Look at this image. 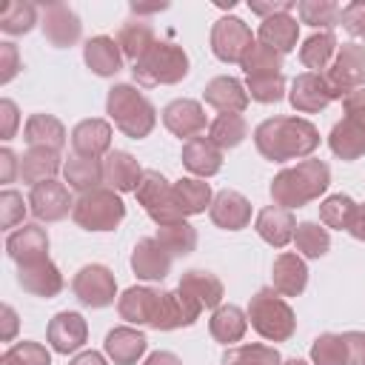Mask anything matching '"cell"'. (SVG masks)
<instances>
[{"instance_id":"54","label":"cell","mask_w":365,"mask_h":365,"mask_svg":"<svg viewBox=\"0 0 365 365\" xmlns=\"http://www.w3.org/2000/svg\"><path fill=\"white\" fill-rule=\"evenodd\" d=\"M17 128H20V111H17V103L9 100V97H3V100H0V140H6V143L14 140Z\"/></svg>"},{"instance_id":"30","label":"cell","mask_w":365,"mask_h":365,"mask_svg":"<svg viewBox=\"0 0 365 365\" xmlns=\"http://www.w3.org/2000/svg\"><path fill=\"white\" fill-rule=\"evenodd\" d=\"M180 291H185L202 311L205 308H220L222 305V297H225V288H222V279L205 268H188L182 277H180Z\"/></svg>"},{"instance_id":"42","label":"cell","mask_w":365,"mask_h":365,"mask_svg":"<svg viewBox=\"0 0 365 365\" xmlns=\"http://www.w3.org/2000/svg\"><path fill=\"white\" fill-rule=\"evenodd\" d=\"M297 14H299V23L319 31H334L342 23V9L331 0H299Z\"/></svg>"},{"instance_id":"41","label":"cell","mask_w":365,"mask_h":365,"mask_svg":"<svg viewBox=\"0 0 365 365\" xmlns=\"http://www.w3.org/2000/svg\"><path fill=\"white\" fill-rule=\"evenodd\" d=\"M245 137H248V123L242 114H217L208 123V140L222 151L237 148Z\"/></svg>"},{"instance_id":"29","label":"cell","mask_w":365,"mask_h":365,"mask_svg":"<svg viewBox=\"0 0 365 365\" xmlns=\"http://www.w3.org/2000/svg\"><path fill=\"white\" fill-rule=\"evenodd\" d=\"M103 174H106V185L117 194H125V191H137L140 180H143V168L137 163L134 154L128 151H108L106 160H103Z\"/></svg>"},{"instance_id":"15","label":"cell","mask_w":365,"mask_h":365,"mask_svg":"<svg viewBox=\"0 0 365 365\" xmlns=\"http://www.w3.org/2000/svg\"><path fill=\"white\" fill-rule=\"evenodd\" d=\"M6 254L20 265H34L48 259V234L40 222H23L6 237Z\"/></svg>"},{"instance_id":"9","label":"cell","mask_w":365,"mask_h":365,"mask_svg":"<svg viewBox=\"0 0 365 365\" xmlns=\"http://www.w3.org/2000/svg\"><path fill=\"white\" fill-rule=\"evenodd\" d=\"M336 100H342L345 94L365 88V43H342L334 63L325 71Z\"/></svg>"},{"instance_id":"11","label":"cell","mask_w":365,"mask_h":365,"mask_svg":"<svg viewBox=\"0 0 365 365\" xmlns=\"http://www.w3.org/2000/svg\"><path fill=\"white\" fill-rule=\"evenodd\" d=\"M29 211L34 214L37 222H60L74 211V200L66 182L60 180H46L31 185L29 191Z\"/></svg>"},{"instance_id":"14","label":"cell","mask_w":365,"mask_h":365,"mask_svg":"<svg viewBox=\"0 0 365 365\" xmlns=\"http://www.w3.org/2000/svg\"><path fill=\"white\" fill-rule=\"evenodd\" d=\"M160 117H163V125L174 134V137H180V140H194V137H200L202 131H205V108H202V103L200 100H191V97H177V100H171L163 111H160Z\"/></svg>"},{"instance_id":"49","label":"cell","mask_w":365,"mask_h":365,"mask_svg":"<svg viewBox=\"0 0 365 365\" xmlns=\"http://www.w3.org/2000/svg\"><path fill=\"white\" fill-rule=\"evenodd\" d=\"M0 365H51V354L46 345L23 339L6 348V354L0 356Z\"/></svg>"},{"instance_id":"47","label":"cell","mask_w":365,"mask_h":365,"mask_svg":"<svg viewBox=\"0 0 365 365\" xmlns=\"http://www.w3.org/2000/svg\"><path fill=\"white\" fill-rule=\"evenodd\" d=\"M356 202L348 194H331L319 202V222L325 228H336V231H348L351 220H354Z\"/></svg>"},{"instance_id":"36","label":"cell","mask_w":365,"mask_h":365,"mask_svg":"<svg viewBox=\"0 0 365 365\" xmlns=\"http://www.w3.org/2000/svg\"><path fill=\"white\" fill-rule=\"evenodd\" d=\"M336 51H339V43H336V34H334V31H314V34L305 37L302 46H299V63H302L308 71L325 74L328 66L334 63Z\"/></svg>"},{"instance_id":"52","label":"cell","mask_w":365,"mask_h":365,"mask_svg":"<svg viewBox=\"0 0 365 365\" xmlns=\"http://www.w3.org/2000/svg\"><path fill=\"white\" fill-rule=\"evenodd\" d=\"M351 37H365V0H354L342 6V23H339Z\"/></svg>"},{"instance_id":"38","label":"cell","mask_w":365,"mask_h":365,"mask_svg":"<svg viewBox=\"0 0 365 365\" xmlns=\"http://www.w3.org/2000/svg\"><path fill=\"white\" fill-rule=\"evenodd\" d=\"M174 200L182 211V217H194V214H205V208H211L214 194L211 185L200 177H180L174 182Z\"/></svg>"},{"instance_id":"16","label":"cell","mask_w":365,"mask_h":365,"mask_svg":"<svg viewBox=\"0 0 365 365\" xmlns=\"http://www.w3.org/2000/svg\"><path fill=\"white\" fill-rule=\"evenodd\" d=\"M46 339L54 354H63V356L77 354L88 339V322L77 311H60L51 317L46 328Z\"/></svg>"},{"instance_id":"48","label":"cell","mask_w":365,"mask_h":365,"mask_svg":"<svg viewBox=\"0 0 365 365\" xmlns=\"http://www.w3.org/2000/svg\"><path fill=\"white\" fill-rule=\"evenodd\" d=\"M311 365H348V348H345V339L342 334H319L314 342H311Z\"/></svg>"},{"instance_id":"12","label":"cell","mask_w":365,"mask_h":365,"mask_svg":"<svg viewBox=\"0 0 365 365\" xmlns=\"http://www.w3.org/2000/svg\"><path fill=\"white\" fill-rule=\"evenodd\" d=\"M336 100L331 83L325 74L317 71H302L291 80V91H288V103L294 106V111L299 114H317L322 108H328Z\"/></svg>"},{"instance_id":"20","label":"cell","mask_w":365,"mask_h":365,"mask_svg":"<svg viewBox=\"0 0 365 365\" xmlns=\"http://www.w3.org/2000/svg\"><path fill=\"white\" fill-rule=\"evenodd\" d=\"M171 259L174 257L154 237H143V240H137V245L131 251V271L137 274V279L163 282L171 271Z\"/></svg>"},{"instance_id":"64","label":"cell","mask_w":365,"mask_h":365,"mask_svg":"<svg viewBox=\"0 0 365 365\" xmlns=\"http://www.w3.org/2000/svg\"><path fill=\"white\" fill-rule=\"evenodd\" d=\"M362 40H365V37H362Z\"/></svg>"},{"instance_id":"45","label":"cell","mask_w":365,"mask_h":365,"mask_svg":"<svg viewBox=\"0 0 365 365\" xmlns=\"http://www.w3.org/2000/svg\"><path fill=\"white\" fill-rule=\"evenodd\" d=\"M285 359L274 345L262 342H248V345H234L222 354V365H282Z\"/></svg>"},{"instance_id":"24","label":"cell","mask_w":365,"mask_h":365,"mask_svg":"<svg viewBox=\"0 0 365 365\" xmlns=\"http://www.w3.org/2000/svg\"><path fill=\"white\" fill-rule=\"evenodd\" d=\"M202 100L211 108H217L220 114H242L251 103L245 86L237 77H228V74H220V77L208 80L205 91H202Z\"/></svg>"},{"instance_id":"39","label":"cell","mask_w":365,"mask_h":365,"mask_svg":"<svg viewBox=\"0 0 365 365\" xmlns=\"http://www.w3.org/2000/svg\"><path fill=\"white\" fill-rule=\"evenodd\" d=\"M157 43V37H154V29H151V23H145V20H125L123 26H120V31H117V46H120V51H123V57H128V60H140L151 46Z\"/></svg>"},{"instance_id":"28","label":"cell","mask_w":365,"mask_h":365,"mask_svg":"<svg viewBox=\"0 0 365 365\" xmlns=\"http://www.w3.org/2000/svg\"><path fill=\"white\" fill-rule=\"evenodd\" d=\"M83 63L97 77H114L123 68V51L117 46V37H108V34L88 37L83 46Z\"/></svg>"},{"instance_id":"31","label":"cell","mask_w":365,"mask_h":365,"mask_svg":"<svg viewBox=\"0 0 365 365\" xmlns=\"http://www.w3.org/2000/svg\"><path fill=\"white\" fill-rule=\"evenodd\" d=\"M297 40H299V23L297 17L288 11V14H274V17H265L257 29V43L279 51V54H288L297 48Z\"/></svg>"},{"instance_id":"59","label":"cell","mask_w":365,"mask_h":365,"mask_svg":"<svg viewBox=\"0 0 365 365\" xmlns=\"http://www.w3.org/2000/svg\"><path fill=\"white\" fill-rule=\"evenodd\" d=\"M342 108H345V114H365V88H356V91L345 94Z\"/></svg>"},{"instance_id":"40","label":"cell","mask_w":365,"mask_h":365,"mask_svg":"<svg viewBox=\"0 0 365 365\" xmlns=\"http://www.w3.org/2000/svg\"><path fill=\"white\" fill-rule=\"evenodd\" d=\"M294 245H297V254L302 259H319L331 248V234H328V228L322 222L305 220V222H297Z\"/></svg>"},{"instance_id":"19","label":"cell","mask_w":365,"mask_h":365,"mask_svg":"<svg viewBox=\"0 0 365 365\" xmlns=\"http://www.w3.org/2000/svg\"><path fill=\"white\" fill-rule=\"evenodd\" d=\"M111 137H114V128L108 120L103 117H88V120H80L68 140H71V148L77 157H106L111 151Z\"/></svg>"},{"instance_id":"26","label":"cell","mask_w":365,"mask_h":365,"mask_svg":"<svg viewBox=\"0 0 365 365\" xmlns=\"http://www.w3.org/2000/svg\"><path fill=\"white\" fill-rule=\"evenodd\" d=\"M254 228L259 234L262 242H268L271 248H285L288 242H294V231H297V220L288 208H279V205H265L257 220H254Z\"/></svg>"},{"instance_id":"44","label":"cell","mask_w":365,"mask_h":365,"mask_svg":"<svg viewBox=\"0 0 365 365\" xmlns=\"http://www.w3.org/2000/svg\"><path fill=\"white\" fill-rule=\"evenodd\" d=\"M37 6L29 0H11L3 6L0 11V31L17 37V34H29L37 26Z\"/></svg>"},{"instance_id":"22","label":"cell","mask_w":365,"mask_h":365,"mask_svg":"<svg viewBox=\"0 0 365 365\" xmlns=\"http://www.w3.org/2000/svg\"><path fill=\"white\" fill-rule=\"evenodd\" d=\"M328 148L334 157L351 163L365 154V114H345L328 134Z\"/></svg>"},{"instance_id":"33","label":"cell","mask_w":365,"mask_h":365,"mask_svg":"<svg viewBox=\"0 0 365 365\" xmlns=\"http://www.w3.org/2000/svg\"><path fill=\"white\" fill-rule=\"evenodd\" d=\"M23 140L29 143V148H51L60 151L68 140L66 125L54 117V114H31L23 125Z\"/></svg>"},{"instance_id":"51","label":"cell","mask_w":365,"mask_h":365,"mask_svg":"<svg viewBox=\"0 0 365 365\" xmlns=\"http://www.w3.org/2000/svg\"><path fill=\"white\" fill-rule=\"evenodd\" d=\"M26 211H29V200H23L20 191H14V188H3L0 191V225L3 228L23 225Z\"/></svg>"},{"instance_id":"7","label":"cell","mask_w":365,"mask_h":365,"mask_svg":"<svg viewBox=\"0 0 365 365\" xmlns=\"http://www.w3.org/2000/svg\"><path fill=\"white\" fill-rule=\"evenodd\" d=\"M134 194H137V202L145 208V214L157 225H171V222L185 220L174 200V182H168L160 171H154V168L143 171V180Z\"/></svg>"},{"instance_id":"35","label":"cell","mask_w":365,"mask_h":365,"mask_svg":"<svg viewBox=\"0 0 365 365\" xmlns=\"http://www.w3.org/2000/svg\"><path fill=\"white\" fill-rule=\"evenodd\" d=\"M63 180L71 191L77 194H88L94 188H100V182H106V174H103V160L97 157H68L63 163Z\"/></svg>"},{"instance_id":"50","label":"cell","mask_w":365,"mask_h":365,"mask_svg":"<svg viewBox=\"0 0 365 365\" xmlns=\"http://www.w3.org/2000/svg\"><path fill=\"white\" fill-rule=\"evenodd\" d=\"M245 91L254 103H279L288 91H285V77H245Z\"/></svg>"},{"instance_id":"27","label":"cell","mask_w":365,"mask_h":365,"mask_svg":"<svg viewBox=\"0 0 365 365\" xmlns=\"http://www.w3.org/2000/svg\"><path fill=\"white\" fill-rule=\"evenodd\" d=\"M271 288L282 297H299L308 285V265L299 254L294 251H282L277 259H274V268H271Z\"/></svg>"},{"instance_id":"61","label":"cell","mask_w":365,"mask_h":365,"mask_svg":"<svg viewBox=\"0 0 365 365\" xmlns=\"http://www.w3.org/2000/svg\"><path fill=\"white\" fill-rule=\"evenodd\" d=\"M143 365H182V359L177 354H171V351H154V354L145 356Z\"/></svg>"},{"instance_id":"23","label":"cell","mask_w":365,"mask_h":365,"mask_svg":"<svg viewBox=\"0 0 365 365\" xmlns=\"http://www.w3.org/2000/svg\"><path fill=\"white\" fill-rule=\"evenodd\" d=\"M208 217L222 231H242L251 222V202L240 191L225 188V191H217L214 194V202L208 208Z\"/></svg>"},{"instance_id":"5","label":"cell","mask_w":365,"mask_h":365,"mask_svg":"<svg viewBox=\"0 0 365 365\" xmlns=\"http://www.w3.org/2000/svg\"><path fill=\"white\" fill-rule=\"evenodd\" d=\"M191 60L185 54L182 46L171 43V40H157L134 66L131 74L140 86L145 88H157V86H174L180 80L188 77Z\"/></svg>"},{"instance_id":"32","label":"cell","mask_w":365,"mask_h":365,"mask_svg":"<svg viewBox=\"0 0 365 365\" xmlns=\"http://www.w3.org/2000/svg\"><path fill=\"white\" fill-rule=\"evenodd\" d=\"M182 165L200 177L208 180L222 168V148H217L208 137H194L182 143Z\"/></svg>"},{"instance_id":"8","label":"cell","mask_w":365,"mask_h":365,"mask_svg":"<svg viewBox=\"0 0 365 365\" xmlns=\"http://www.w3.org/2000/svg\"><path fill=\"white\" fill-rule=\"evenodd\" d=\"M71 294L86 308H108V305H114V299H120L117 297V279H114V274L106 265H100V262L83 265L74 274Z\"/></svg>"},{"instance_id":"46","label":"cell","mask_w":365,"mask_h":365,"mask_svg":"<svg viewBox=\"0 0 365 365\" xmlns=\"http://www.w3.org/2000/svg\"><path fill=\"white\" fill-rule=\"evenodd\" d=\"M240 68L245 71V77H277L282 74V54L262 43H254L251 51L242 57Z\"/></svg>"},{"instance_id":"53","label":"cell","mask_w":365,"mask_h":365,"mask_svg":"<svg viewBox=\"0 0 365 365\" xmlns=\"http://www.w3.org/2000/svg\"><path fill=\"white\" fill-rule=\"evenodd\" d=\"M20 68H23V66H20V51H17V46L9 43V40H3V43H0V86L11 83Z\"/></svg>"},{"instance_id":"13","label":"cell","mask_w":365,"mask_h":365,"mask_svg":"<svg viewBox=\"0 0 365 365\" xmlns=\"http://www.w3.org/2000/svg\"><path fill=\"white\" fill-rule=\"evenodd\" d=\"M40 29H43V37L54 48H68L83 34V23L68 3H46L43 17H40Z\"/></svg>"},{"instance_id":"10","label":"cell","mask_w":365,"mask_h":365,"mask_svg":"<svg viewBox=\"0 0 365 365\" xmlns=\"http://www.w3.org/2000/svg\"><path fill=\"white\" fill-rule=\"evenodd\" d=\"M211 51L220 63H242V57L257 43L248 23L240 17H220L211 26Z\"/></svg>"},{"instance_id":"2","label":"cell","mask_w":365,"mask_h":365,"mask_svg":"<svg viewBox=\"0 0 365 365\" xmlns=\"http://www.w3.org/2000/svg\"><path fill=\"white\" fill-rule=\"evenodd\" d=\"M328 185H331L328 163L308 157V160H299L297 165L282 168L271 180V200H274V205L294 211V208H302V205L319 200L328 191Z\"/></svg>"},{"instance_id":"56","label":"cell","mask_w":365,"mask_h":365,"mask_svg":"<svg viewBox=\"0 0 365 365\" xmlns=\"http://www.w3.org/2000/svg\"><path fill=\"white\" fill-rule=\"evenodd\" d=\"M20 174V157L11 148H0V182H14V177Z\"/></svg>"},{"instance_id":"57","label":"cell","mask_w":365,"mask_h":365,"mask_svg":"<svg viewBox=\"0 0 365 365\" xmlns=\"http://www.w3.org/2000/svg\"><path fill=\"white\" fill-rule=\"evenodd\" d=\"M248 9L265 20V17H274V14H288L294 9V3L291 0H277V3H257L254 0V3H248Z\"/></svg>"},{"instance_id":"4","label":"cell","mask_w":365,"mask_h":365,"mask_svg":"<svg viewBox=\"0 0 365 365\" xmlns=\"http://www.w3.org/2000/svg\"><path fill=\"white\" fill-rule=\"evenodd\" d=\"M245 314H248V325L265 342H288L297 334V314L288 305V299L274 288H259L248 299Z\"/></svg>"},{"instance_id":"34","label":"cell","mask_w":365,"mask_h":365,"mask_svg":"<svg viewBox=\"0 0 365 365\" xmlns=\"http://www.w3.org/2000/svg\"><path fill=\"white\" fill-rule=\"evenodd\" d=\"M248 331V314L240 305H220L208 319V334L220 345H234Z\"/></svg>"},{"instance_id":"58","label":"cell","mask_w":365,"mask_h":365,"mask_svg":"<svg viewBox=\"0 0 365 365\" xmlns=\"http://www.w3.org/2000/svg\"><path fill=\"white\" fill-rule=\"evenodd\" d=\"M0 322H3V328H0V339L3 342H11L14 336H17V311L11 308V305H3V311H0Z\"/></svg>"},{"instance_id":"63","label":"cell","mask_w":365,"mask_h":365,"mask_svg":"<svg viewBox=\"0 0 365 365\" xmlns=\"http://www.w3.org/2000/svg\"><path fill=\"white\" fill-rule=\"evenodd\" d=\"M282 365H311V362H305V359H297V356H294V359H285Z\"/></svg>"},{"instance_id":"17","label":"cell","mask_w":365,"mask_h":365,"mask_svg":"<svg viewBox=\"0 0 365 365\" xmlns=\"http://www.w3.org/2000/svg\"><path fill=\"white\" fill-rule=\"evenodd\" d=\"M160 299H163V291L148 288V285H131L120 294L117 314H120V319H125L134 328H140V325L151 328V322L160 311Z\"/></svg>"},{"instance_id":"18","label":"cell","mask_w":365,"mask_h":365,"mask_svg":"<svg viewBox=\"0 0 365 365\" xmlns=\"http://www.w3.org/2000/svg\"><path fill=\"white\" fill-rule=\"evenodd\" d=\"M202 308L185 294V291H163V299H160V311L151 322L154 331H177V328H188L200 319Z\"/></svg>"},{"instance_id":"1","label":"cell","mask_w":365,"mask_h":365,"mask_svg":"<svg viewBox=\"0 0 365 365\" xmlns=\"http://www.w3.org/2000/svg\"><path fill=\"white\" fill-rule=\"evenodd\" d=\"M254 145L271 163L308 160L319 148V128L305 117H268L254 128Z\"/></svg>"},{"instance_id":"25","label":"cell","mask_w":365,"mask_h":365,"mask_svg":"<svg viewBox=\"0 0 365 365\" xmlns=\"http://www.w3.org/2000/svg\"><path fill=\"white\" fill-rule=\"evenodd\" d=\"M17 285L31 297L51 299L63 291L66 279H63L60 268L51 259H43V262H34V265H20L17 268Z\"/></svg>"},{"instance_id":"37","label":"cell","mask_w":365,"mask_h":365,"mask_svg":"<svg viewBox=\"0 0 365 365\" xmlns=\"http://www.w3.org/2000/svg\"><path fill=\"white\" fill-rule=\"evenodd\" d=\"M60 160H63L60 151H51V148H29V151H23V157H20V177H23V182L37 185V182L54 180L57 171H63Z\"/></svg>"},{"instance_id":"21","label":"cell","mask_w":365,"mask_h":365,"mask_svg":"<svg viewBox=\"0 0 365 365\" xmlns=\"http://www.w3.org/2000/svg\"><path fill=\"white\" fill-rule=\"evenodd\" d=\"M103 351L114 365H137L148 351V339L134 325H117L106 334Z\"/></svg>"},{"instance_id":"3","label":"cell","mask_w":365,"mask_h":365,"mask_svg":"<svg viewBox=\"0 0 365 365\" xmlns=\"http://www.w3.org/2000/svg\"><path fill=\"white\" fill-rule=\"evenodd\" d=\"M106 114L114 120L117 131H123L131 140L148 137L157 125V108L143 91H137V86H128V83H117L108 88Z\"/></svg>"},{"instance_id":"43","label":"cell","mask_w":365,"mask_h":365,"mask_svg":"<svg viewBox=\"0 0 365 365\" xmlns=\"http://www.w3.org/2000/svg\"><path fill=\"white\" fill-rule=\"evenodd\" d=\"M171 257H188L197 248V228L188 220L171 222V225H157V237H154Z\"/></svg>"},{"instance_id":"62","label":"cell","mask_w":365,"mask_h":365,"mask_svg":"<svg viewBox=\"0 0 365 365\" xmlns=\"http://www.w3.org/2000/svg\"><path fill=\"white\" fill-rule=\"evenodd\" d=\"M68 365H108V359L100 351H80Z\"/></svg>"},{"instance_id":"6","label":"cell","mask_w":365,"mask_h":365,"mask_svg":"<svg viewBox=\"0 0 365 365\" xmlns=\"http://www.w3.org/2000/svg\"><path fill=\"white\" fill-rule=\"evenodd\" d=\"M71 220L83 231H114L125 220V202L117 191H111L108 185H100L74 200Z\"/></svg>"},{"instance_id":"55","label":"cell","mask_w":365,"mask_h":365,"mask_svg":"<svg viewBox=\"0 0 365 365\" xmlns=\"http://www.w3.org/2000/svg\"><path fill=\"white\" fill-rule=\"evenodd\" d=\"M342 339L348 348V365H365V331H345Z\"/></svg>"},{"instance_id":"60","label":"cell","mask_w":365,"mask_h":365,"mask_svg":"<svg viewBox=\"0 0 365 365\" xmlns=\"http://www.w3.org/2000/svg\"><path fill=\"white\" fill-rule=\"evenodd\" d=\"M348 234H351L354 240L365 242V202H362V205L356 202V211H354V220H351V228H348Z\"/></svg>"}]
</instances>
